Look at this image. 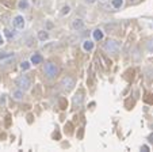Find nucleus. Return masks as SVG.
Listing matches in <instances>:
<instances>
[{
  "label": "nucleus",
  "instance_id": "1",
  "mask_svg": "<svg viewBox=\"0 0 153 152\" xmlns=\"http://www.w3.org/2000/svg\"><path fill=\"white\" fill-rule=\"evenodd\" d=\"M43 72H45V75H46L49 79H53L56 75L58 73V68H57V65H56V64L46 63L45 65H43Z\"/></svg>",
  "mask_w": 153,
  "mask_h": 152
},
{
  "label": "nucleus",
  "instance_id": "2",
  "mask_svg": "<svg viewBox=\"0 0 153 152\" xmlns=\"http://www.w3.org/2000/svg\"><path fill=\"white\" fill-rule=\"evenodd\" d=\"M12 26L16 30H23L26 27V20H25L23 15H15L12 18Z\"/></svg>",
  "mask_w": 153,
  "mask_h": 152
},
{
  "label": "nucleus",
  "instance_id": "3",
  "mask_svg": "<svg viewBox=\"0 0 153 152\" xmlns=\"http://www.w3.org/2000/svg\"><path fill=\"white\" fill-rule=\"evenodd\" d=\"M103 48H104V50H106L107 53H111V55H113V53L118 52L119 45H118V42H117L115 40H108L107 42H104Z\"/></svg>",
  "mask_w": 153,
  "mask_h": 152
},
{
  "label": "nucleus",
  "instance_id": "4",
  "mask_svg": "<svg viewBox=\"0 0 153 152\" xmlns=\"http://www.w3.org/2000/svg\"><path fill=\"white\" fill-rule=\"evenodd\" d=\"M16 86L19 87L20 90H23V91H27V90H30V87H31V82L29 80V78H27V76H22V78L18 79Z\"/></svg>",
  "mask_w": 153,
  "mask_h": 152
},
{
  "label": "nucleus",
  "instance_id": "5",
  "mask_svg": "<svg viewBox=\"0 0 153 152\" xmlns=\"http://www.w3.org/2000/svg\"><path fill=\"white\" fill-rule=\"evenodd\" d=\"M72 29L75 30V31H80V30L85 29V22H84L81 18H76V19L72 20Z\"/></svg>",
  "mask_w": 153,
  "mask_h": 152
},
{
  "label": "nucleus",
  "instance_id": "6",
  "mask_svg": "<svg viewBox=\"0 0 153 152\" xmlns=\"http://www.w3.org/2000/svg\"><path fill=\"white\" fill-rule=\"evenodd\" d=\"M61 86L64 87V90L69 91V90H72L73 86H75V80H73L71 76H65V78L61 80Z\"/></svg>",
  "mask_w": 153,
  "mask_h": 152
},
{
  "label": "nucleus",
  "instance_id": "7",
  "mask_svg": "<svg viewBox=\"0 0 153 152\" xmlns=\"http://www.w3.org/2000/svg\"><path fill=\"white\" fill-rule=\"evenodd\" d=\"M57 46H58V43L56 42V41H53V42H46L45 45L42 46V50H43L45 53H52L53 50L57 48Z\"/></svg>",
  "mask_w": 153,
  "mask_h": 152
},
{
  "label": "nucleus",
  "instance_id": "8",
  "mask_svg": "<svg viewBox=\"0 0 153 152\" xmlns=\"http://www.w3.org/2000/svg\"><path fill=\"white\" fill-rule=\"evenodd\" d=\"M11 97H12V99H15V100H23L25 91L23 90H20V88L14 90V91L11 92Z\"/></svg>",
  "mask_w": 153,
  "mask_h": 152
},
{
  "label": "nucleus",
  "instance_id": "9",
  "mask_svg": "<svg viewBox=\"0 0 153 152\" xmlns=\"http://www.w3.org/2000/svg\"><path fill=\"white\" fill-rule=\"evenodd\" d=\"M94 41L92 40H85L83 42V50L84 52H91V50H94Z\"/></svg>",
  "mask_w": 153,
  "mask_h": 152
},
{
  "label": "nucleus",
  "instance_id": "10",
  "mask_svg": "<svg viewBox=\"0 0 153 152\" xmlns=\"http://www.w3.org/2000/svg\"><path fill=\"white\" fill-rule=\"evenodd\" d=\"M37 37L41 42H45V41L49 40V33H48L46 30H39V31L37 33Z\"/></svg>",
  "mask_w": 153,
  "mask_h": 152
},
{
  "label": "nucleus",
  "instance_id": "11",
  "mask_svg": "<svg viewBox=\"0 0 153 152\" xmlns=\"http://www.w3.org/2000/svg\"><path fill=\"white\" fill-rule=\"evenodd\" d=\"M92 37H94V40H95V41H102V40H103V37H104L103 30H102V29H95L92 31Z\"/></svg>",
  "mask_w": 153,
  "mask_h": 152
},
{
  "label": "nucleus",
  "instance_id": "12",
  "mask_svg": "<svg viewBox=\"0 0 153 152\" xmlns=\"http://www.w3.org/2000/svg\"><path fill=\"white\" fill-rule=\"evenodd\" d=\"M71 11H72V8H71L69 4H64V6L61 7V10H60V15L61 16H67V15L71 14Z\"/></svg>",
  "mask_w": 153,
  "mask_h": 152
},
{
  "label": "nucleus",
  "instance_id": "13",
  "mask_svg": "<svg viewBox=\"0 0 153 152\" xmlns=\"http://www.w3.org/2000/svg\"><path fill=\"white\" fill-rule=\"evenodd\" d=\"M42 56L38 55V53H34V55L31 56V58H30V61H31V64H34V65H37V64H41L42 63Z\"/></svg>",
  "mask_w": 153,
  "mask_h": 152
},
{
  "label": "nucleus",
  "instance_id": "14",
  "mask_svg": "<svg viewBox=\"0 0 153 152\" xmlns=\"http://www.w3.org/2000/svg\"><path fill=\"white\" fill-rule=\"evenodd\" d=\"M125 4V0H111V7L115 10H121Z\"/></svg>",
  "mask_w": 153,
  "mask_h": 152
},
{
  "label": "nucleus",
  "instance_id": "15",
  "mask_svg": "<svg viewBox=\"0 0 153 152\" xmlns=\"http://www.w3.org/2000/svg\"><path fill=\"white\" fill-rule=\"evenodd\" d=\"M29 7H30L29 0H19L18 1V8L19 10H29Z\"/></svg>",
  "mask_w": 153,
  "mask_h": 152
},
{
  "label": "nucleus",
  "instance_id": "16",
  "mask_svg": "<svg viewBox=\"0 0 153 152\" xmlns=\"http://www.w3.org/2000/svg\"><path fill=\"white\" fill-rule=\"evenodd\" d=\"M31 61H22V63H20V69H22V71H29L30 68H31Z\"/></svg>",
  "mask_w": 153,
  "mask_h": 152
},
{
  "label": "nucleus",
  "instance_id": "17",
  "mask_svg": "<svg viewBox=\"0 0 153 152\" xmlns=\"http://www.w3.org/2000/svg\"><path fill=\"white\" fill-rule=\"evenodd\" d=\"M14 57V53H10V52H0V61L7 60V58H11Z\"/></svg>",
  "mask_w": 153,
  "mask_h": 152
},
{
  "label": "nucleus",
  "instance_id": "18",
  "mask_svg": "<svg viewBox=\"0 0 153 152\" xmlns=\"http://www.w3.org/2000/svg\"><path fill=\"white\" fill-rule=\"evenodd\" d=\"M4 35H6L8 40H12V38H15V34L10 29H4Z\"/></svg>",
  "mask_w": 153,
  "mask_h": 152
},
{
  "label": "nucleus",
  "instance_id": "19",
  "mask_svg": "<svg viewBox=\"0 0 153 152\" xmlns=\"http://www.w3.org/2000/svg\"><path fill=\"white\" fill-rule=\"evenodd\" d=\"M146 49L149 53H153V40H149L146 42Z\"/></svg>",
  "mask_w": 153,
  "mask_h": 152
},
{
  "label": "nucleus",
  "instance_id": "20",
  "mask_svg": "<svg viewBox=\"0 0 153 152\" xmlns=\"http://www.w3.org/2000/svg\"><path fill=\"white\" fill-rule=\"evenodd\" d=\"M81 99H83L81 94H79V95L76 94V95H75V98H73V102H75V105H77V103L80 105V103H81Z\"/></svg>",
  "mask_w": 153,
  "mask_h": 152
},
{
  "label": "nucleus",
  "instance_id": "21",
  "mask_svg": "<svg viewBox=\"0 0 153 152\" xmlns=\"http://www.w3.org/2000/svg\"><path fill=\"white\" fill-rule=\"evenodd\" d=\"M6 106V95H0V107Z\"/></svg>",
  "mask_w": 153,
  "mask_h": 152
},
{
  "label": "nucleus",
  "instance_id": "22",
  "mask_svg": "<svg viewBox=\"0 0 153 152\" xmlns=\"http://www.w3.org/2000/svg\"><path fill=\"white\" fill-rule=\"evenodd\" d=\"M3 43H4V37H3L1 34H0V46L3 45Z\"/></svg>",
  "mask_w": 153,
  "mask_h": 152
},
{
  "label": "nucleus",
  "instance_id": "23",
  "mask_svg": "<svg viewBox=\"0 0 153 152\" xmlns=\"http://www.w3.org/2000/svg\"><path fill=\"white\" fill-rule=\"evenodd\" d=\"M84 1H85V3H88V4H94L96 0H84Z\"/></svg>",
  "mask_w": 153,
  "mask_h": 152
},
{
  "label": "nucleus",
  "instance_id": "24",
  "mask_svg": "<svg viewBox=\"0 0 153 152\" xmlns=\"http://www.w3.org/2000/svg\"><path fill=\"white\" fill-rule=\"evenodd\" d=\"M141 149H144V151H149V147H148V145H142Z\"/></svg>",
  "mask_w": 153,
  "mask_h": 152
},
{
  "label": "nucleus",
  "instance_id": "25",
  "mask_svg": "<svg viewBox=\"0 0 153 152\" xmlns=\"http://www.w3.org/2000/svg\"><path fill=\"white\" fill-rule=\"evenodd\" d=\"M149 143H150V144H153V133L149 136Z\"/></svg>",
  "mask_w": 153,
  "mask_h": 152
},
{
  "label": "nucleus",
  "instance_id": "26",
  "mask_svg": "<svg viewBox=\"0 0 153 152\" xmlns=\"http://www.w3.org/2000/svg\"><path fill=\"white\" fill-rule=\"evenodd\" d=\"M100 1H106V0H100Z\"/></svg>",
  "mask_w": 153,
  "mask_h": 152
}]
</instances>
